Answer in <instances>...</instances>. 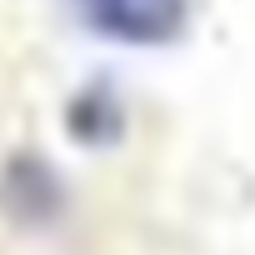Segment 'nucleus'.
Listing matches in <instances>:
<instances>
[{
  "instance_id": "f257e3e1",
  "label": "nucleus",
  "mask_w": 255,
  "mask_h": 255,
  "mask_svg": "<svg viewBox=\"0 0 255 255\" xmlns=\"http://www.w3.org/2000/svg\"><path fill=\"white\" fill-rule=\"evenodd\" d=\"M90 30L125 45H165L185 25V0H75Z\"/></svg>"
}]
</instances>
